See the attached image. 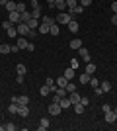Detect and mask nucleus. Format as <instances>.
Listing matches in <instances>:
<instances>
[{"instance_id":"obj_1","label":"nucleus","mask_w":117,"mask_h":131,"mask_svg":"<svg viewBox=\"0 0 117 131\" xmlns=\"http://www.w3.org/2000/svg\"><path fill=\"white\" fill-rule=\"evenodd\" d=\"M16 29H18V35H22V37H28V33H29V26H28V24H23V22L16 24Z\"/></svg>"},{"instance_id":"obj_2","label":"nucleus","mask_w":117,"mask_h":131,"mask_svg":"<svg viewBox=\"0 0 117 131\" xmlns=\"http://www.w3.org/2000/svg\"><path fill=\"white\" fill-rule=\"evenodd\" d=\"M70 20H72V16H70L68 12H59V16H57L55 22H57V24H68Z\"/></svg>"},{"instance_id":"obj_3","label":"nucleus","mask_w":117,"mask_h":131,"mask_svg":"<svg viewBox=\"0 0 117 131\" xmlns=\"http://www.w3.org/2000/svg\"><path fill=\"white\" fill-rule=\"evenodd\" d=\"M47 112H49V115H59V114L62 112V108L57 104V102H51L49 108H47Z\"/></svg>"},{"instance_id":"obj_4","label":"nucleus","mask_w":117,"mask_h":131,"mask_svg":"<svg viewBox=\"0 0 117 131\" xmlns=\"http://www.w3.org/2000/svg\"><path fill=\"white\" fill-rule=\"evenodd\" d=\"M8 20H10V22L14 24V26H16V24H20V22H22V14H20L18 10H14V12H8Z\"/></svg>"},{"instance_id":"obj_5","label":"nucleus","mask_w":117,"mask_h":131,"mask_svg":"<svg viewBox=\"0 0 117 131\" xmlns=\"http://www.w3.org/2000/svg\"><path fill=\"white\" fill-rule=\"evenodd\" d=\"M78 55H80V59H82L84 63H90V53H88L86 47H80V49H78Z\"/></svg>"},{"instance_id":"obj_6","label":"nucleus","mask_w":117,"mask_h":131,"mask_svg":"<svg viewBox=\"0 0 117 131\" xmlns=\"http://www.w3.org/2000/svg\"><path fill=\"white\" fill-rule=\"evenodd\" d=\"M115 119H117V114L113 112V108L107 110V112H106V121H107V123H115Z\"/></svg>"},{"instance_id":"obj_7","label":"nucleus","mask_w":117,"mask_h":131,"mask_svg":"<svg viewBox=\"0 0 117 131\" xmlns=\"http://www.w3.org/2000/svg\"><path fill=\"white\" fill-rule=\"evenodd\" d=\"M59 106H61L62 110H67V108H70V106H72V102H70V98H68V96H64V98H61Z\"/></svg>"},{"instance_id":"obj_8","label":"nucleus","mask_w":117,"mask_h":131,"mask_svg":"<svg viewBox=\"0 0 117 131\" xmlns=\"http://www.w3.org/2000/svg\"><path fill=\"white\" fill-rule=\"evenodd\" d=\"M16 45L20 47V49H28V45H29V43H28V37H22V35H20V37H18V43H16Z\"/></svg>"},{"instance_id":"obj_9","label":"nucleus","mask_w":117,"mask_h":131,"mask_svg":"<svg viewBox=\"0 0 117 131\" xmlns=\"http://www.w3.org/2000/svg\"><path fill=\"white\" fill-rule=\"evenodd\" d=\"M68 98H70V102H72V106H74V104H78V102H80V98H82V96H80V94L74 90V92L68 94Z\"/></svg>"},{"instance_id":"obj_10","label":"nucleus","mask_w":117,"mask_h":131,"mask_svg":"<svg viewBox=\"0 0 117 131\" xmlns=\"http://www.w3.org/2000/svg\"><path fill=\"white\" fill-rule=\"evenodd\" d=\"M67 84H68V78L64 77V74L57 78V86H59V88H67Z\"/></svg>"},{"instance_id":"obj_11","label":"nucleus","mask_w":117,"mask_h":131,"mask_svg":"<svg viewBox=\"0 0 117 131\" xmlns=\"http://www.w3.org/2000/svg\"><path fill=\"white\" fill-rule=\"evenodd\" d=\"M55 8H59V12L67 10V0H55Z\"/></svg>"},{"instance_id":"obj_12","label":"nucleus","mask_w":117,"mask_h":131,"mask_svg":"<svg viewBox=\"0 0 117 131\" xmlns=\"http://www.w3.org/2000/svg\"><path fill=\"white\" fill-rule=\"evenodd\" d=\"M6 33H8V37H18V29H16V26H14V24H12L10 27H8V29H6Z\"/></svg>"},{"instance_id":"obj_13","label":"nucleus","mask_w":117,"mask_h":131,"mask_svg":"<svg viewBox=\"0 0 117 131\" xmlns=\"http://www.w3.org/2000/svg\"><path fill=\"white\" fill-rule=\"evenodd\" d=\"M18 104H20V106H28V104H29V96H28V94L18 96Z\"/></svg>"},{"instance_id":"obj_14","label":"nucleus","mask_w":117,"mask_h":131,"mask_svg":"<svg viewBox=\"0 0 117 131\" xmlns=\"http://www.w3.org/2000/svg\"><path fill=\"white\" fill-rule=\"evenodd\" d=\"M68 47H70V49H80V47H82V39H78V37H76V39H72Z\"/></svg>"},{"instance_id":"obj_15","label":"nucleus","mask_w":117,"mask_h":131,"mask_svg":"<svg viewBox=\"0 0 117 131\" xmlns=\"http://www.w3.org/2000/svg\"><path fill=\"white\" fill-rule=\"evenodd\" d=\"M100 88L103 90V94H106V92H109V90H111V82H109V80H103V82H100Z\"/></svg>"},{"instance_id":"obj_16","label":"nucleus","mask_w":117,"mask_h":131,"mask_svg":"<svg viewBox=\"0 0 117 131\" xmlns=\"http://www.w3.org/2000/svg\"><path fill=\"white\" fill-rule=\"evenodd\" d=\"M39 24H41V22H39L37 18H31V20L28 22V26H29V29H37V27H39Z\"/></svg>"},{"instance_id":"obj_17","label":"nucleus","mask_w":117,"mask_h":131,"mask_svg":"<svg viewBox=\"0 0 117 131\" xmlns=\"http://www.w3.org/2000/svg\"><path fill=\"white\" fill-rule=\"evenodd\" d=\"M67 26H68V31H72V33H76V31H78V22H74V20H70Z\"/></svg>"},{"instance_id":"obj_18","label":"nucleus","mask_w":117,"mask_h":131,"mask_svg":"<svg viewBox=\"0 0 117 131\" xmlns=\"http://www.w3.org/2000/svg\"><path fill=\"white\" fill-rule=\"evenodd\" d=\"M18 115H22V117H28V115H29L28 106H20V110H18Z\"/></svg>"},{"instance_id":"obj_19","label":"nucleus","mask_w":117,"mask_h":131,"mask_svg":"<svg viewBox=\"0 0 117 131\" xmlns=\"http://www.w3.org/2000/svg\"><path fill=\"white\" fill-rule=\"evenodd\" d=\"M90 77H92V74H88V72H84V74H80V77H78L80 84H88V82H90Z\"/></svg>"},{"instance_id":"obj_20","label":"nucleus","mask_w":117,"mask_h":131,"mask_svg":"<svg viewBox=\"0 0 117 131\" xmlns=\"http://www.w3.org/2000/svg\"><path fill=\"white\" fill-rule=\"evenodd\" d=\"M74 112H76V114H84V112H86V106H84L82 102H78V104H74Z\"/></svg>"},{"instance_id":"obj_21","label":"nucleus","mask_w":117,"mask_h":131,"mask_svg":"<svg viewBox=\"0 0 117 131\" xmlns=\"http://www.w3.org/2000/svg\"><path fill=\"white\" fill-rule=\"evenodd\" d=\"M4 8H6L8 12H14V10H16V0H8Z\"/></svg>"},{"instance_id":"obj_22","label":"nucleus","mask_w":117,"mask_h":131,"mask_svg":"<svg viewBox=\"0 0 117 131\" xmlns=\"http://www.w3.org/2000/svg\"><path fill=\"white\" fill-rule=\"evenodd\" d=\"M74 71H76V69H72V67H68L67 71H64V77H67L68 80H72V78H74Z\"/></svg>"},{"instance_id":"obj_23","label":"nucleus","mask_w":117,"mask_h":131,"mask_svg":"<svg viewBox=\"0 0 117 131\" xmlns=\"http://www.w3.org/2000/svg\"><path fill=\"white\" fill-rule=\"evenodd\" d=\"M49 24H43V22H41V24H39V27H37V31H41V33H49Z\"/></svg>"},{"instance_id":"obj_24","label":"nucleus","mask_w":117,"mask_h":131,"mask_svg":"<svg viewBox=\"0 0 117 131\" xmlns=\"http://www.w3.org/2000/svg\"><path fill=\"white\" fill-rule=\"evenodd\" d=\"M49 33L51 35H59V24H51V27H49Z\"/></svg>"},{"instance_id":"obj_25","label":"nucleus","mask_w":117,"mask_h":131,"mask_svg":"<svg viewBox=\"0 0 117 131\" xmlns=\"http://www.w3.org/2000/svg\"><path fill=\"white\" fill-rule=\"evenodd\" d=\"M39 94L45 98V96H49V94H51V88L47 86V84H43V86H41V90H39Z\"/></svg>"},{"instance_id":"obj_26","label":"nucleus","mask_w":117,"mask_h":131,"mask_svg":"<svg viewBox=\"0 0 117 131\" xmlns=\"http://www.w3.org/2000/svg\"><path fill=\"white\" fill-rule=\"evenodd\" d=\"M49 125H51V123H49V119H47V117H43V119L39 121V129H41V131H43V129H47Z\"/></svg>"},{"instance_id":"obj_27","label":"nucleus","mask_w":117,"mask_h":131,"mask_svg":"<svg viewBox=\"0 0 117 131\" xmlns=\"http://www.w3.org/2000/svg\"><path fill=\"white\" fill-rule=\"evenodd\" d=\"M16 72H18V74H23V77H25V72H28V69H25V65H22V63H20V65L16 67Z\"/></svg>"},{"instance_id":"obj_28","label":"nucleus","mask_w":117,"mask_h":131,"mask_svg":"<svg viewBox=\"0 0 117 131\" xmlns=\"http://www.w3.org/2000/svg\"><path fill=\"white\" fill-rule=\"evenodd\" d=\"M29 20H31V12H28V10L22 12V22H23V24H28Z\"/></svg>"},{"instance_id":"obj_29","label":"nucleus","mask_w":117,"mask_h":131,"mask_svg":"<svg viewBox=\"0 0 117 131\" xmlns=\"http://www.w3.org/2000/svg\"><path fill=\"white\" fill-rule=\"evenodd\" d=\"M86 72H88V74H94L96 72V65L94 63H86Z\"/></svg>"},{"instance_id":"obj_30","label":"nucleus","mask_w":117,"mask_h":131,"mask_svg":"<svg viewBox=\"0 0 117 131\" xmlns=\"http://www.w3.org/2000/svg\"><path fill=\"white\" fill-rule=\"evenodd\" d=\"M18 110H20V104L12 102V104H10V108H8V112H10V114H18Z\"/></svg>"},{"instance_id":"obj_31","label":"nucleus","mask_w":117,"mask_h":131,"mask_svg":"<svg viewBox=\"0 0 117 131\" xmlns=\"http://www.w3.org/2000/svg\"><path fill=\"white\" fill-rule=\"evenodd\" d=\"M31 18H37V20H41V6H39V8H33V12H31Z\"/></svg>"},{"instance_id":"obj_32","label":"nucleus","mask_w":117,"mask_h":131,"mask_svg":"<svg viewBox=\"0 0 117 131\" xmlns=\"http://www.w3.org/2000/svg\"><path fill=\"white\" fill-rule=\"evenodd\" d=\"M74 90H76V84H74L72 80H68V84H67V92L70 94V92H74Z\"/></svg>"},{"instance_id":"obj_33","label":"nucleus","mask_w":117,"mask_h":131,"mask_svg":"<svg viewBox=\"0 0 117 131\" xmlns=\"http://www.w3.org/2000/svg\"><path fill=\"white\" fill-rule=\"evenodd\" d=\"M41 22H43V24H49V26H51V24H55V20H53L51 16H41Z\"/></svg>"},{"instance_id":"obj_34","label":"nucleus","mask_w":117,"mask_h":131,"mask_svg":"<svg viewBox=\"0 0 117 131\" xmlns=\"http://www.w3.org/2000/svg\"><path fill=\"white\" fill-rule=\"evenodd\" d=\"M0 53H2V55H8V53H10V45H0Z\"/></svg>"},{"instance_id":"obj_35","label":"nucleus","mask_w":117,"mask_h":131,"mask_svg":"<svg viewBox=\"0 0 117 131\" xmlns=\"http://www.w3.org/2000/svg\"><path fill=\"white\" fill-rule=\"evenodd\" d=\"M16 10L20 12V14H22V12H25V4H23V2H16Z\"/></svg>"},{"instance_id":"obj_36","label":"nucleus","mask_w":117,"mask_h":131,"mask_svg":"<svg viewBox=\"0 0 117 131\" xmlns=\"http://www.w3.org/2000/svg\"><path fill=\"white\" fill-rule=\"evenodd\" d=\"M76 4H78V0H67V8H68V10H72Z\"/></svg>"},{"instance_id":"obj_37","label":"nucleus","mask_w":117,"mask_h":131,"mask_svg":"<svg viewBox=\"0 0 117 131\" xmlns=\"http://www.w3.org/2000/svg\"><path fill=\"white\" fill-rule=\"evenodd\" d=\"M90 84H92V88H98V86H100V80H98V78H92V77H90Z\"/></svg>"},{"instance_id":"obj_38","label":"nucleus","mask_w":117,"mask_h":131,"mask_svg":"<svg viewBox=\"0 0 117 131\" xmlns=\"http://www.w3.org/2000/svg\"><path fill=\"white\" fill-rule=\"evenodd\" d=\"M6 131H16V123H6Z\"/></svg>"},{"instance_id":"obj_39","label":"nucleus","mask_w":117,"mask_h":131,"mask_svg":"<svg viewBox=\"0 0 117 131\" xmlns=\"http://www.w3.org/2000/svg\"><path fill=\"white\" fill-rule=\"evenodd\" d=\"M45 84H47V86H53V84H55V78H45Z\"/></svg>"},{"instance_id":"obj_40","label":"nucleus","mask_w":117,"mask_h":131,"mask_svg":"<svg viewBox=\"0 0 117 131\" xmlns=\"http://www.w3.org/2000/svg\"><path fill=\"white\" fill-rule=\"evenodd\" d=\"M90 4H92V0H80V6H84V8H88Z\"/></svg>"},{"instance_id":"obj_41","label":"nucleus","mask_w":117,"mask_h":131,"mask_svg":"<svg viewBox=\"0 0 117 131\" xmlns=\"http://www.w3.org/2000/svg\"><path fill=\"white\" fill-rule=\"evenodd\" d=\"M10 26H12V22H10V20H6V22L2 24V27H4V29H8V27H10Z\"/></svg>"},{"instance_id":"obj_42","label":"nucleus","mask_w":117,"mask_h":131,"mask_svg":"<svg viewBox=\"0 0 117 131\" xmlns=\"http://www.w3.org/2000/svg\"><path fill=\"white\" fill-rule=\"evenodd\" d=\"M70 67H72V69H76V67H78V59H72V61H70Z\"/></svg>"},{"instance_id":"obj_43","label":"nucleus","mask_w":117,"mask_h":131,"mask_svg":"<svg viewBox=\"0 0 117 131\" xmlns=\"http://www.w3.org/2000/svg\"><path fill=\"white\" fill-rule=\"evenodd\" d=\"M53 102H57V104H59V102H61V96H59V94H53Z\"/></svg>"},{"instance_id":"obj_44","label":"nucleus","mask_w":117,"mask_h":131,"mask_svg":"<svg viewBox=\"0 0 117 131\" xmlns=\"http://www.w3.org/2000/svg\"><path fill=\"white\" fill-rule=\"evenodd\" d=\"M28 35H29V37H35V35H37V29H29Z\"/></svg>"},{"instance_id":"obj_45","label":"nucleus","mask_w":117,"mask_h":131,"mask_svg":"<svg viewBox=\"0 0 117 131\" xmlns=\"http://www.w3.org/2000/svg\"><path fill=\"white\" fill-rule=\"evenodd\" d=\"M10 51H12V53H18V51H20V47H18V45H12Z\"/></svg>"},{"instance_id":"obj_46","label":"nucleus","mask_w":117,"mask_h":131,"mask_svg":"<svg viewBox=\"0 0 117 131\" xmlns=\"http://www.w3.org/2000/svg\"><path fill=\"white\" fill-rule=\"evenodd\" d=\"M80 102H82V104H84V106H88V104H90V100H88V98H86V96H84V98H80Z\"/></svg>"},{"instance_id":"obj_47","label":"nucleus","mask_w":117,"mask_h":131,"mask_svg":"<svg viewBox=\"0 0 117 131\" xmlns=\"http://www.w3.org/2000/svg\"><path fill=\"white\" fill-rule=\"evenodd\" d=\"M23 78H25V77H23V74H18V77H16V80L20 82V84H22V82H23Z\"/></svg>"},{"instance_id":"obj_48","label":"nucleus","mask_w":117,"mask_h":131,"mask_svg":"<svg viewBox=\"0 0 117 131\" xmlns=\"http://www.w3.org/2000/svg\"><path fill=\"white\" fill-rule=\"evenodd\" d=\"M111 24H113V26H117V14H113V16H111Z\"/></svg>"},{"instance_id":"obj_49","label":"nucleus","mask_w":117,"mask_h":131,"mask_svg":"<svg viewBox=\"0 0 117 131\" xmlns=\"http://www.w3.org/2000/svg\"><path fill=\"white\" fill-rule=\"evenodd\" d=\"M101 110H103V114H106L107 110H111V106H107V104H103V106H101Z\"/></svg>"},{"instance_id":"obj_50","label":"nucleus","mask_w":117,"mask_h":131,"mask_svg":"<svg viewBox=\"0 0 117 131\" xmlns=\"http://www.w3.org/2000/svg\"><path fill=\"white\" fill-rule=\"evenodd\" d=\"M111 10H113V14H117V2H113V4H111Z\"/></svg>"},{"instance_id":"obj_51","label":"nucleus","mask_w":117,"mask_h":131,"mask_svg":"<svg viewBox=\"0 0 117 131\" xmlns=\"http://www.w3.org/2000/svg\"><path fill=\"white\" fill-rule=\"evenodd\" d=\"M31 6H33V8H39V2L37 0H31Z\"/></svg>"},{"instance_id":"obj_52","label":"nucleus","mask_w":117,"mask_h":131,"mask_svg":"<svg viewBox=\"0 0 117 131\" xmlns=\"http://www.w3.org/2000/svg\"><path fill=\"white\" fill-rule=\"evenodd\" d=\"M47 4H49L51 8H55V0H47Z\"/></svg>"},{"instance_id":"obj_53","label":"nucleus","mask_w":117,"mask_h":131,"mask_svg":"<svg viewBox=\"0 0 117 131\" xmlns=\"http://www.w3.org/2000/svg\"><path fill=\"white\" fill-rule=\"evenodd\" d=\"M6 2H8V0H0V4H2V6H6Z\"/></svg>"},{"instance_id":"obj_54","label":"nucleus","mask_w":117,"mask_h":131,"mask_svg":"<svg viewBox=\"0 0 117 131\" xmlns=\"http://www.w3.org/2000/svg\"><path fill=\"white\" fill-rule=\"evenodd\" d=\"M6 129V125H0V131H4Z\"/></svg>"},{"instance_id":"obj_55","label":"nucleus","mask_w":117,"mask_h":131,"mask_svg":"<svg viewBox=\"0 0 117 131\" xmlns=\"http://www.w3.org/2000/svg\"><path fill=\"white\" fill-rule=\"evenodd\" d=\"M113 112H115V114H117V106H115V108H113Z\"/></svg>"}]
</instances>
